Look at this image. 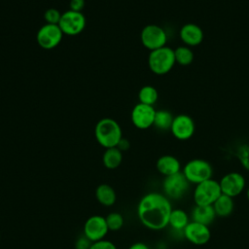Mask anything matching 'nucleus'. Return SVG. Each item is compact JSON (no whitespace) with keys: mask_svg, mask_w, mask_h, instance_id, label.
<instances>
[{"mask_svg":"<svg viewBox=\"0 0 249 249\" xmlns=\"http://www.w3.org/2000/svg\"><path fill=\"white\" fill-rule=\"evenodd\" d=\"M0 239H1V236H0Z\"/></svg>","mask_w":249,"mask_h":249,"instance_id":"36","label":"nucleus"},{"mask_svg":"<svg viewBox=\"0 0 249 249\" xmlns=\"http://www.w3.org/2000/svg\"><path fill=\"white\" fill-rule=\"evenodd\" d=\"M221 195L219 181L210 178L196 185L193 198L196 205H212Z\"/></svg>","mask_w":249,"mask_h":249,"instance_id":"5","label":"nucleus"},{"mask_svg":"<svg viewBox=\"0 0 249 249\" xmlns=\"http://www.w3.org/2000/svg\"><path fill=\"white\" fill-rule=\"evenodd\" d=\"M183 236L190 243L196 246H201L208 243L210 240L211 231L209 226L191 220L183 231Z\"/></svg>","mask_w":249,"mask_h":249,"instance_id":"11","label":"nucleus"},{"mask_svg":"<svg viewBox=\"0 0 249 249\" xmlns=\"http://www.w3.org/2000/svg\"><path fill=\"white\" fill-rule=\"evenodd\" d=\"M191 220L210 226L217 217L212 205H196L191 211Z\"/></svg>","mask_w":249,"mask_h":249,"instance_id":"17","label":"nucleus"},{"mask_svg":"<svg viewBox=\"0 0 249 249\" xmlns=\"http://www.w3.org/2000/svg\"><path fill=\"white\" fill-rule=\"evenodd\" d=\"M86 18L82 12H75L68 10L61 15L58 26L63 34L68 36H75L80 34L86 27Z\"/></svg>","mask_w":249,"mask_h":249,"instance_id":"8","label":"nucleus"},{"mask_svg":"<svg viewBox=\"0 0 249 249\" xmlns=\"http://www.w3.org/2000/svg\"><path fill=\"white\" fill-rule=\"evenodd\" d=\"M84 235L91 242L104 239L109 231L106 219L101 215H93L88 218L84 225Z\"/></svg>","mask_w":249,"mask_h":249,"instance_id":"12","label":"nucleus"},{"mask_svg":"<svg viewBox=\"0 0 249 249\" xmlns=\"http://www.w3.org/2000/svg\"><path fill=\"white\" fill-rule=\"evenodd\" d=\"M63 35L58 24L45 23L37 31L36 40L42 49L52 50L60 44Z\"/></svg>","mask_w":249,"mask_h":249,"instance_id":"9","label":"nucleus"},{"mask_svg":"<svg viewBox=\"0 0 249 249\" xmlns=\"http://www.w3.org/2000/svg\"><path fill=\"white\" fill-rule=\"evenodd\" d=\"M91 241L87 238L85 235L79 237L75 243V247L76 249H89L90 245H91Z\"/></svg>","mask_w":249,"mask_h":249,"instance_id":"29","label":"nucleus"},{"mask_svg":"<svg viewBox=\"0 0 249 249\" xmlns=\"http://www.w3.org/2000/svg\"><path fill=\"white\" fill-rule=\"evenodd\" d=\"M174 116L168 110L160 109L156 110L155 120H154V126L160 130H170Z\"/></svg>","mask_w":249,"mask_h":249,"instance_id":"22","label":"nucleus"},{"mask_svg":"<svg viewBox=\"0 0 249 249\" xmlns=\"http://www.w3.org/2000/svg\"><path fill=\"white\" fill-rule=\"evenodd\" d=\"M156 110L154 106L137 103L130 114L133 125L139 129H147L154 124Z\"/></svg>","mask_w":249,"mask_h":249,"instance_id":"13","label":"nucleus"},{"mask_svg":"<svg viewBox=\"0 0 249 249\" xmlns=\"http://www.w3.org/2000/svg\"><path fill=\"white\" fill-rule=\"evenodd\" d=\"M128 249H150L149 246L143 242H135L128 247Z\"/></svg>","mask_w":249,"mask_h":249,"instance_id":"32","label":"nucleus"},{"mask_svg":"<svg viewBox=\"0 0 249 249\" xmlns=\"http://www.w3.org/2000/svg\"><path fill=\"white\" fill-rule=\"evenodd\" d=\"M170 131L176 139L181 141L188 140L195 134L196 124L189 115L179 114L174 117Z\"/></svg>","mask_w":249,"mask_h":249,"instance_id":"14","label":"nucleus"},{"mask_svg":"<svg viewBox=\"0 0 249 249\" xmlns=\"http://www.w3.org/2000/svg\"><path fill=\"white\" fill-rule=\"evenodd\" d=\"M117 148H118L119 150H121L122 152H124V151L128 150V149H129V141H128L127 139H125V138L123 137V138L119 141V143H118V145H117Z\"/></svg>","mask_w":249,"mask_h":249,"instance_id":"31","label":"nucleus"},{"mask_svg":"<svg viewBox=\"0 0 249 249\" xmlns=\"http://www.w3.org/2000/svg\"><path fill=\"white\" fill-rule=\"evenodd\" d=\"M123 160V152L117 147L108 148L102 156L103 165L108 169H115L119 167Z\"/></svg>","mask_w":249,"mask_h":249,"instance_id":"21","label":"nucleus"},{"mask_svg":"<svg viewBox=\"0 0 249 249\" xmlns=\"http://www.w3.org/2000/svg\"><path fill=\"white\" fill-rule=\"evenodd\" d=\"M181 171L187 180L194 185H197L213 176L211 163L202 159H193L189 160Z\"/></svg>","mask_w":249,"mask_h":249,"instance_id":"4","label":"nucleus"},{"mask_svg":"<svg viewBox=\"0 0 249 249\" xmlns=\"http://www.w3.org/2000/svg\"><path fill=\"white\" fill-rule=\"evenodd\" d=\"M140 40L142 45L151 52L166 46L167 35L161 26L148 24L141 30Z\"/></svg>","mask_w":249,"mask_h":249,"instance_id":"7","label":"nucleus"},{"mask_svg":"<svg viewBox=\"0 0 249 249\" xmlns=\"http://www.w3.org/2000/svg\"><path fill=\"white\" fill-rule=\"evenodd\" d=\"M61 15H62V13H60L57 9L50 8V9L46 10V12L44 14V18H45L46 23L58 24L59 20L61 18Z\"/></svg>","mask_w":249,"mask_h":249,"instance_id":"27","label":"nucleus"},{"mask_svg":"<svg viewBox=\"0 0 249 249\" xmlns=\"http://www.w3.org/2000/svg\"><path fill=\"white\" fill-rule=\"evenodd\" d=\"M97 201L104 206H112L116 202V192L108 184H100L95 190Z\"/></svg>","mask_w":249,"mask_h":249,"instance_id":"20","label":"nucleus"},{"mask_svg":"<svg viewBox=\"0 0 249 249\" xmlns=\"http://www.w3.org/2000/svg\"><path fill=\"white\" fill-rule=\"evenodd\" d=\"M89 249H117V247L112 241L101 239V240L92 242Z\"/></svg>","mask_w":249,"mask_h":249,"instance_id":"28","label":"nucleus"},{"mask_svg":"<svg viewBox=\"0 0 249 249\" xmlns=\"http://www.w3.org/2000/svg\"><path fill=\"white\" fill-rule=\"evenodd\" d=\"M219 184L222 194L232 198L241 195L246 188L245 177L237 171H231L225 174L219 180Z\"/></svg>","mask_w":249,"mask_h":249,"instance_id":"10","label":"nucleus"},{"mask_svg":"<svg viewBox=\"0 0 249 249\" xmlns=\"http://www.w3.org/2000/svg\"><path fill=\"white\" fill-rule=\"evenodd\" d=\"M170 199L163 194L151 192L141 197L137 204V217L149 230L160 231L168 226L172 211Z\"/></svg>","mask_w":249,"mask_h":249,"instance_id":"1","label":"nucleus"},{"mask_svg":"<svg viewBox=\"0 0 249 249\" xmlns=\"http://www.w3.org/2000/svg\"><path fill=\"white\" fill-rule=\"evenodd\" d=\"M175 63L174 50L167 46L151 51L148 55V66L156 75L167 74Z\"/></svg>","mask_w":249,"mask_h":249,"instance_id":"3","label":"nucleus"},{"mask_svg":"<svg viewBox=\"0 0 249 249\" xmlns=\"http://www.w3.org/2000/svg\"><path fill=\"white\" fill-rule=\"evenodd\" d=\"M246 197H247V199L249 201V187H247V189H246Z\"/></svg>","mask_w":249,"mask_h":249,"instance_id":"33","label":"nucleus"},{"mask_svg":"<svg viewBox=\"0 0 249 249\" xmlns=\"http://www.w3.org/2000/svg\"><path fill=\"white\" fill-rule=\"evenodd\" d=\"M94 136L100 146L108 149L117 147L119 141L123 138V131L117 121L111 118H103L95 124Z\"/></svg>","mask_w":249,"mask_h":249,"instance_id":"2","label":"nucleus"},{"mask_svg":"<svg viewBox=\"0 0 249 249\" xmlns=\"http://www.w3.org/2000/svg\"><path fill=\"white\" fill-rule=\"evenodd\" d=\"M174 56H175L176 63L182 66H187L191 64L195 58L194 52L191 50L190 47L185 45L177 47L174 50Z\"/></svg>","mask_w":249,"mask_h":249,"instance_id":"24","label":"nucleus"},{"mask_svg":"<svg viewBox=\"0 0 249 249\" xmlns=\"http://www.w3.org/2000/svg\"><path fill=\"white\" fill-rule=\"evenodd\" d=\"M212 206L217 217L226 218L229 217L233 212L234 201L232 197L222 194L218 197V199L212 204Z\"/></svg>","mask_w":249,"mask_h":249,"instance_id":"19","label":"nucleus"},{"mask_svg":"<svg viewBox=\"0 0 249 249\" xmlns=\"http://www.w3.org/2000/svg\"><path fill=\"white\" fill-rule=\"evenodd\" d=\"M223 249H228V248H223Z\"/></svg>","mask_w":249,"mask_h":249,"instance_id":"35","label":"nucleus"},{"mask_svg":"<svg viewBox=\"0 0 249 249\" xmlns=\"http://www.w3.org/2000/svg\"><path fill=\"white\" fill-rule=\"evenodd\" d=\"M191 183L184 176L182 171L164 177L162 181V194L169 199H180L189 191Z\"/></svg>","mask_w":249,"mask_h":249,"instance_id":"6","label":"nucleus"},{"mask_svg":"<svg viewBox=\"0 0 249 249\" xmlns=\"http://www.w3.org/2000/svg\"><path fill=\"white\" fill-rule=\"evenodd\" d=\"M236 156L241 165L246 170H249V145L248 144L240 145L236 151Z\"/></svg>","mask_w":249,"mask_h":249,"instance_id":"26","label":"nucleus"},{"mask_svg":"<svg viewBox=\"0 0 249 249\" xmlns=\"http://www.w3.org/2000/svg\"><path fill=\"white\" fill-rule=\"evenodd\" d=\"M156 168L164 177L176 174L181 171V163L179 160L171 155H163L160 157L156 162Z\"/></svg>","mask_w":249,"mask_h":249,"instance_id":"16","label":"nucleus"},{"mask_svg":"<svg viewBox=\"0 0 249 249\" xmlns=\"http://www.w3.org/2000/svg\"><path fill=\"white\" fill-rule=\"evenodd\" d=\"M191 222L190 215L181 208H174L172 209L169 220H168V226L175 231H179L183 234V231L186 228V226Z\"/></svg>","mask_w":249,"mask_h":249,"instance_id":"18","label":"nucleus"},{"mask_svg":"<svg viewBox=\"0 0 249 249\" xmlns=\"http://www.w3.org/2000/svg\"><path fill=\"white\" fill-rule=\"evenodd\" d=\"M159 98V92L153 86L147 85L142 87L138 92V100L140 103L153 106Z\"/></svg>","mask_w":249,"mask_h":249,"instance_id":"23","label":"nucleus"},{"mask_svg":"<svg viewBox=\"0 0 249 249\" xmlns=\"http://www.w3.org/2000/svg\"><path fill=\"white\" fill-rule=\"evenodd\" d=\"M105 219H106V223H107L109 231H119L120 229H122V227L124 226L123 215L118 212L109 213L105 217Z\"/></svg>","mask_w":249,"mask_h":249,"instance_id":"25","label":"nucleus"},{"mask_svg":"<svg viewBox=\"0 0 249 249\" xmlns=\"http://www.w3.org/2000/svg\"><path fill=\"white\" fill-rule=\"evenodd\" d=\"M155 249H164V248H160V247H159V248H155Z\"/></svg>","mask_w":249,"mask_h":249,"instance_id":"34","label":"nucleus"},{"mask_svg":"<svg viewBox=\"0 0 249 249\" xmlns=\"http://www.w3.org/2000/svg\"><path fill=\"white\" fill-rule=\"evenodd\" d=\"M179 36L181 41L188 47H196L202 43L203 41V31L196 23H186L179 31Z\"/></svg>","mask_w":249,"mask_h":249,"instance_id":"15","label":"nucleus"},{"mask_svg":"<svg viewBox=\"0 0 249 249\" xmlns=\"http://www.w3.org/2000/svg\"><path fill=\"white\" fill-rule=\"evenodd\" d=\"M85 0H70L69 3V10L75 11V12H82L85 8Z\"/></svg>","mask_w":249,"mask_h":249,"instance_id":"30","label":"nucleus"}]
</instances>
